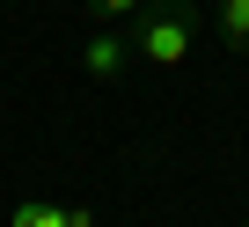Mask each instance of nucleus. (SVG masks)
Returning <instances> with one entry per match:
<instances>
[{
    "label": "nucleus",
    "mask_w": 249,
    "mask_h": 227,
    "mask_svg": "<svg viewBox=\"0 0 249 227\" xmlns=\"http://www.w3.org/2000/svg\"><path fill=\"white\" fill-rule=\"evenodd\" d=\"M191 44H198V8H191V0H169V8H147V22H140V59L147 66H183L191 59Z\"/></svg>",
    "instance_id": "f257e3e1"
},
{
    "label": "nucleus",
    "mask_w": 249,
    "mask_h": 227,
    "mask_svg": "<svg viewBox=\"0 0 249 227\" xmlns=\"http://www.w3.org/2000/svg\"><path fill=\"white\" fill-rule=\"evenodd\" d=\"M124 59H140V52L124 44L117 30H95V37L81 44V66H88V81H117V73H124Z\"/></svg>",
    "instance_id": "f03ea898"
},
{
    "label": "nucleus",
    "mask_w": 249,
    "mask_h": 227,
    "mask_svg": "<svg viewBox=\"0 0 249 227\" xmlns=\"http://www.w3.org/2000/svg\"><path fill=\"white\" fill-rule=\"evenodd\" d=\"M213 22H220V44L249 59V0H213Z\"/></svg>",
    "instance_id": "7ed1b4c3"
},
{
    "label": "nucleus",
    "mask_w": 249,
    "mask_h": 227,
    "mask_svg": "<svg viewBox=\"0 0 249 227\" xmlns=\"http://www.w3.org/2000/svg\"><path fill=\"white\" fill-rule=\"evenodd\" d=\"M8 227H66V205H44V198H22L8 212Z\"/></svg>",
    "instance_id": "20e7f679"
},
{
    "label": "nucleus",
    "mask_w": 249,
    "mask_h": 227,
    "mask_svg": "<svg viewBox=\"0 0 249 227\" xmlns=\"http://www.w3.org/2000/svg\"><path fill=\"white\" fill-rule=\"evenodd\" d=\"M88 8H95L103 22H124V15H140V8H147V0H88Z\"/></svg>",
    "instance_id": "39448f33"
},
{
    "label": "nucleus",
    "mask_w": 249,
    "mask_h": 227,
    "mask_svg": "<svg viewBox=\"0 0 249 227\" xmlns=\"http://www.w3.org/2000/svg\"><path fill=\"white\" fill-rule=\"evenodd\" d=\"M191 8H213V0H191Z\"/></svg>",
    "instance_id": "423d86ee"
}]
</instances>
